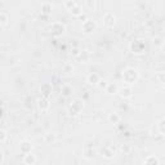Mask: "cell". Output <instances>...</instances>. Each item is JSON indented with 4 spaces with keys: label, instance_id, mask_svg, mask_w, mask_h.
<instances>
[{
    "label": "cell",
    "instance_id": "obj_1",
    "mask_svg": "<svg viewBox=\"0 0 165 165\" xmlns=\"http://www.w3.org/2000/svg\"><path fill=\"white\" fill-rule=\"evenodd\" d=\"M98 80H99V76H98L97 74H93V75L89 76V81H90V84H97Z\"/></svg>",
    "mask_w": 165,
    "mask_h": 165
},
{
    "label": "cell",
    "instance_id": "obj_4",
    "mask_svg": "<svg viewBox=\"0 0 165 165\" xmlns=\"http://www.w3.org/2000/svg\"><path fill=\"white\" fill-rule=\"evenodd\" d=\"M5 138H7V133H5L4 130H1V142H4Z\"/></svg>",
    "mask_w": 165,
    "mask_h": 165
},
{
    "label": "cell",
    "instance_id": "obj_2",
    "mask_svg": "<svg viewBox=\"0 0 165 165\" xmlns=\"http://www.w3.org/2000/svg\"><path fill=\"white\" fill-rule=\"evenodd\" d=\"M0 17H1V26H5V25L8 23V17H7V14L3 12V13L0 14Z\"/></svg>",
    "mask_w": 165,
    "mask_h": 165
},
{
    "label": "cell",
    "instance_id": "obj_3",
    "mask_svg": "<svg viewBox=\"0 0 165 165\" xmlns=\"http://www.w3.org/2000/svg\"><path fill=\"white\" fill-rule=\"evenodd\" d=\"M121 96L123 97H129L130 96V89H125V90H121Z\"/></svg>",
    "mask_w": 165,
    "mask_h": 165
}]
</instances>
